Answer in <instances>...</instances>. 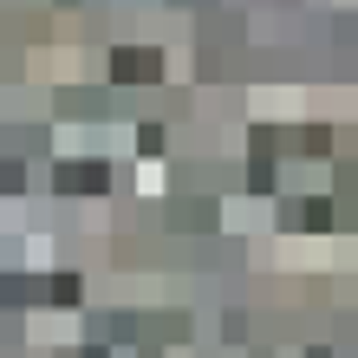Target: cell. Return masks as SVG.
<instances>
[{"label":"cell","instance_id":"cell-1","mask_svg":"<svg viewBox=\"0 0 358 358\" xmlns=\"http://www.w3.org/2000/svg\"><path fill=\"white\" fill-rule=\"evenodd\" d=\"M111 78L117 85H150V78H163V59L150 46H117L111 52Z\"/></svg>","mask_w":358,"mask_h":358},{"label":"cell","instance_id":"cell-3","mask_svg":"<svg viewBox=\"0 0 358 358\" xmlns=\"http://www.w3.org/2000/svg\"><path fill=\"white\" fill-rule=\"evenodd\" d=\"M306 228H332V208L326 202H306Z\"/></svg>","mask_w":358,"mask_h":358},{"label":"cell","instance_id":"cell-2","mask_svg":"<svg viewBox=\"0 0 358 358\" xmlns=\"http://www.w3.org/2000/svg\"><path fill=\"white\" fill-rule=\"evenodd\" d=\"M59 189H85V196H98V189H104V163H66V170H59Z\"/></svg>","mask_w":358,"mask_h":358}]
</instances>
